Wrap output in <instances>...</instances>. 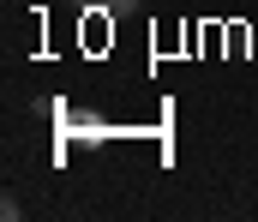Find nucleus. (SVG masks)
<instances>
[{"label":"nucleus","instance_id":"f257e3e1","mask_svg":"<svg viewBox=\"0 0 258 222\" xmlns=\"http://www.w3.org/2000/svg\"><path fill=\"white\" fill-rule=\"evenodd\" d=\"M78 6H90V12H126L132 0H78Z\"/></svg>","mask_w":258,"mask_h":222},{"label":"nucleus","instance_id":"f03ea898","mask_svg":"<svg viewBox=\"0 0 258 222\" xmlns=\"http://www.w3.org/2000/svg\"><path fill=\"white\" fill-rule=\"evenodd\" d=\"M252 54H258V30H252Z\"/></svg>","mask_w":258,"mask_h":222}]
</instances>
